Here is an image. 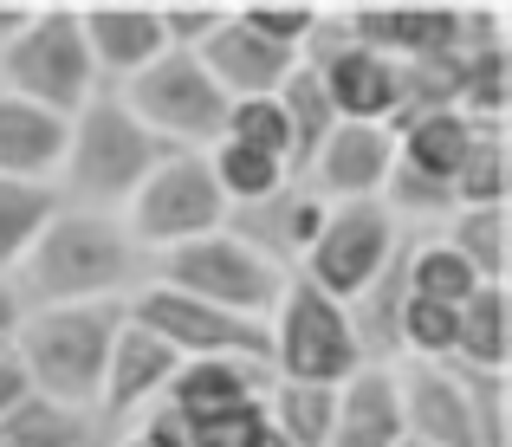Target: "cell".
I'll return each mask as SVG.
<instances>
[{
  "instance_id": "cell-1",
  "label": "cell",
  "mask_w": 512,
  "mask_h": 447,
  "mask_svg": "<svg viewBox=\"0 0 512 447\" xmlns=\"http://www.w3.org/2000/svg\"><path fill=\"white\" fill-rule=\"evenodd\" d=\"M13 292L33 305H124L150 279V253L130 240L124 214L98 208H65L39 227L26 260L13 266Z\"/></svg>"
},
{
  "instance_id": "cell-2",
  "label": "cell",
  "mask_w": 512,
  "mask_h": 447,
  "mask_svg": "<svg viewBox=\"0 0 512 447\" xmlns=\"http://www.w3.org/2000/svg\"><path fill=\"white\" fill-rule=\"evenodd\" d=\"M117 324H124V305H33L7 337V350L33 396L98 422L104 357H111Z\"/></svg>"
},
{
  "instance_id": "cell-3",
  "label": "cell",
  "mask_w": 512,
  "mask_h": 447,
  "mask_svg": "<svg viewBox=\"0 0 512 447\" xmlns=\"http://www.w3.org/2000/svg\"><path fill=\"white\" fill-rule=\"evenodd\" d=\"M169 149L124 111L111 85L85 104L78 117H65V156H59V188L65 208H98V214H124V201L143 188V175L163 162Z\"/></svg>"
},
{
  "instance_id": "cell-4",
  "label": "cell",
  "mask_w": 512,
  "mask_h": 447,
  "mask_svg": "<svg viewBox=\"0 0 512 447\" xmlns=\"http://www.w3.org/2000/svg\"><path fill=\"white\" fill-rule=\"evenodd\" d=\"M0 91L20 104H39L52 117H78L98 98V72H91V52L78 39V7H46L33 0L26 26L0 46Z\"/></svg>"
},
{
  "instance_id": "cell-5",
  "label": "cell",
  "mask_w": 512,
  "mask_h": 447,
  "mask_svg": "<svg viewBox=\"0 0 512 447\" xmlns=\"http://www.w3.org/2000/svg\"><path fill=\"white\" fill-rule=\"evenodd\" d=\"M363 363L370 357H363V344H357L350 311L292 273L286 292H279V305L266 311V370H273V383L344 389Z\"/></svg>"
},
{
  "instance_id": "cell-6",
  "label": "cell",
  "mask_w": 512,
  "mask_h": 447,
  "mask_svg": "<svg viewBox=\"0 0 512 447\" xmlns=\"http://www.w3.org/2000/svg\"><path fill=\"white\" fill-rule=\"evenodd\" d=\"M150 279L169 292H188L201 298V305H221L234 311V318H260L279 305V292H286V273H279L273 260H260V253L247 247L240 234H201L188 240V247H169L150 260Z\"/></svg>"
},
{
  "instance_id": "cell-7",
  "label": "cell",
  "mask_w": 512,
  "mask_h": 447,
  "mask_svg": "<svg viewBox=\"0 0 512 447\" xmlns=\"http://www.w3.org/2000/svg\"><path fill=\"white\" fill-rule=\"evenodd\" d=\"M111 91L163 149H214L227 130V98L201 72L195 52H163V59H150L137 78H124Z\"/></svg>"
},
{
  "instance_id": "cell-8",
  "label": "cell",
  "mask_w": 512,
  "mask_h": 447,
  "mask_svg": "<svg viewBox=\"0 0 512 447\" xmlns=\"http://www.w3.org/2000/svg\"><path fill=\"white\" fill-rule=\"evenodd\" d=\"M402 240L409 234L396 227V214H389L383 201L325 208V221H318L312 247H305V260H299V279L318 286L325 298H338V305H357V298L402 260Z\"/></svg>"
},
{
  "instance_id": "cell-9",
  "label": "cell",
  "mask_w": 512,
  "mask_h": 447,
  "mask_svg": "<svg viewBox=\"0 0 512 447\" xmlns=\"http://www.w3.org/2000/svg\"><path fill=\"white\" fill-rule=\"evenodd\" d=\"M124 227L150 260L169 253V247H188V240H201V234H221L227 201L208 175V156H201V149H169V156L143 175L137 195L124 201Z\"/></svg>"
},
{
  "instance_id": "cell-10",
  "label": "cell",
  "mask_w": 512,
  "mask_h": 447,
  "mask_svg": "<svg viewBox=\"0 0 512 447\" xmlns=\"http://www.w3.org/2000/svg\"><path fill=\"white\" fill-rule=\"evenodd\" d=\"M124 318L143 324L156 344H169L182 363L221 357V363H260L266 370V324L260 318H234V311L201 305V298H188V292H169V286H156V279H143V286L124 298Z\"/></svg>"
},
{
  "instance_id": "cell-11",
  "label": "cell",
  "mask_w": 512,
  "mask_h": 447,
  "mask_svg": "<svg viewBox=\"0 0 512 447\" xmlns=\"http://www.w3.org/2000/svg\"><path fill=\"white\" fill-rule=\"evenodd\" d=\"M299 65H312V78L325 85L338 124H383L389 130L396 98H402V65L383 59V52H370V46H357V39L344 33L338 7H318V26H312V39H305Z\"/></svg>"
},
{
  "instance_id": "cell-12",
  "label": "cell",
  "mask_w": 512,
  "mask_h": 447,
  "mask_svg": "<svg viewBox=\"0 0 512 447\" xmlns=\"http://www.w3.org/2000/svg\"><path fill=\"white\" fill-rule=\"evenodd\" d=\"M389 169H396V137L383 124H338L299 169V188L312 201H325V208H344V201L383 195Z\"/></svg>"
},
{
  "instance_id": "cell-13",
  "label": "cell",
  "mask_w": 512,
  "mask_h": 447,
  "mask_svg": "<svg viewBox=\"0 0 512 447\" xmlns=\"http://www.w3.org/2000/svg\"><path fill=\"white\" fill-rule=\"evenodd\" d=\"M402 389V435L415 447H487L474 396L454 363H396Z\"/></svg>"
},
{
  "instance_id": "cell-14",
  "label": "cell",
  "mask_w": 512,
  "mask_h": 447,
  "mask_svg": "<svg viewBox=\"0 0 512 447\" xmlns=\"http://www.w3.org/2000/svg\"><path fill=\"white\" fill-rule=\"evenodd\" d=\"M182 370V357H175L169 344H156L143 324H117L111 337V357H104V389H98V428L104 435H117V428H130L137 415H150L156 402H163L169 376Z\"/></svg>"
},
{
  "instance_id": "cell-15",
  "label": "cell",
  "mask_w": 512,
  "mask_h": 447,
  "mask_svg": "<svg viewBox=\"0 0 512 447\" xmlns=\"http://www.w3.org/2000/svg\"><path fill=\"white\" fill-rule=\"evenodd\" d=\"M78 39L91 52L98 85H124V78H137L150 59L169 52L150 0H91V7H78Z\"/></svg>"
},
{
  "instance_id": "cell-16",
  "label": "cell",
  "mask_w": 512,
  "mask_h": 447,
  "mask_svg": "<svg viewBox=\"0 0 512 447\" xmlns=\"http://www.w3.org/2000/svg\"><path fill=\"white\" fill-rule=\"evenodd\" d=\"M195 59H201V72L221 85V98H227V104H240V98H273V91L286 85V72L299 65V52L266 46V39L253 33L247 20L227 7V20L195 46Z\"/></svg>"
},
{
  "instance_id": "cell-17",
  "label": "cell",
  "mask_w": 512,
  "mask_h": 447,
  "mask_svg": "<svg viewBox=\"0 0 512 447\" xmlns=\"http://www.w3.org/2000/svg\"><path fill=\"white\" fill-rule=\"evenodd\" d=\"M318 221H325V201H312L299 182H286L279 195H266V201H253V208H234L227 214V234H240L260 260H273L279 273H299V260H305V247H312V234H318Z\"/></svg>"
},
{
  "instance_id": "cell-18",
  "label": "cell",
  "mask_w": 512,
  "mask_h": 447,
  "mask_svg": "<svg viewBox=\"0 0 512 447\" xmlns=\"http://www.w3.org/2000/svg\"><path fill=\"white\" fill-rule=\"evenodd\" d=\"M402 435V389H396V363H363L357 376L338 389V428L331 447H396Z\"/></svg>"
},
{
  "instance_id": "cell-19",
  "label": "cell",
  "mask_w": 512,
  "mask_h": 447,
  "mask_svg": "<svg viewBox=\"0 0 512 447\" xmlns=\"http://www.w3.org/2000/svg\"><path fill=\"white\" fill-rule=\"evenodd\" d=\"M65 156V117L0 91V182H52Z\"/></svg>"
},
{
  "instance_id": "cell-20",
  "label": "cell",
  "mask_w": 512,
  "mask_h": 447,
  "mask_svg": "<svg viewBox=\"0 0 512 447\" xmlns=\"http://www.w3.org/2000/svg\"><path fill=\"white\" fill-rule=\"evenodd\" d=\"M266 383H273V376H266L260 363H221V357L182 363V370L169 376V389H163V409H175V415H182V428H188V422H201V415H221V409H240V402H260Z\"/></svg>"
},
{
  "instance_id": "cell-21",
  "label": "cell",
  "mask_w": 512,
  "mask_h": 447,
  "mask_svg": "<svg viewBox=\"0 0 512 447\" xmlns=\"http://www.w3.org/2000/svg\"><path fill=\"white\" fill-rule=\"evenodd\" d=\"M480 130H487V124H474V117H461V111H428V117L396 124L389 137H396V162L409 175L454 188V175H461V162H467V149H474Z\"/></svg>"
},
{
  "instance_id": "cell-22",
  "label": "cell",
  "mask_w": 512,
  "mask_h": 447,
  "mask_svg": "<svg viewBox=\"0 0 512 447\" xmlns=\"http://www.w3.org/2000/svg\"><path fill=\"white\" fill-rule=\"evenodd\" d=\"M402 292L461 311L467 298L480 292V279H474V266H467L441 234H409V247H402Z\"/></svg>"
},
{
  "instance_id": "cell-23",
  "label": "cell",
  "mask_w": 512,
  "mask_h": 447,
  "mask_svg": "<svg viewBox=\"0 0 512 447\" xmlns=\"http://www.w3.org/2000/svg\"><path fill=\"white\" fill-rule=\"evenodd\" d=\"M454 111L474 124H506L512 111V46L454 52Z\"/></svg>"
},
{
  "instance_id": "cell-24",
  "label": "cell",
  "mask_w": 512,
  "mask_h": 447,
  "mask_svg": "<svg viewBox=\"0 0 512 447\" xmlns=\"http://www.w3.org/2000/svg\"><path fill=\"white\" fill-rule=\"evenodd\" d=\"M441 240L474 266L480 286H506V266H512V227H506V201L500 208H454L441 221Z\"/></svg>"
},
{
  "instance_id": "cell-25",
  "label": "cell",
  "mask_w": 512,
  "mask_h": 447,
  "mask_svg": "<svg viewBox=\"0 0 512 447\" xmlns=\"http://www.w3.org/2000/svg\"><path fill=\"white\" fill-rule=\"evenodd\" d=\"M266 422L286 447H331L338 428V389L318 383H266Z\"/></svg>"
},
{
  "instance_id": "cell-26",
  "label": "cell",
  "mask_w": 512,
  "mask_h": 447,
  "mask_svg": "<svg viewBox=\"0 0 512 447\" xmlns=\"http://www.w3.org/2000/svg\"><path fill=\"white\" fill-rule=\"evenodd\" d=\"M104 428L91 415H72L46 396H26L0 415V447H98Z\"/></svg>"
},
{
  "instance_id": "cell-27",
  "label": "cell",
  "mask_w": 512,
  "mask_h": 447,
  "mask_svg": "<svg viewBox=\"0 0 512 447\" xmlns=\"http://www.w3.org/2000/svg\"><path fill=\"white\" fill-rule=\"evenodd\" d=\"M201 156H208V175H214V188H221L227 214H234V208H253V201L279 195V188L292 182L286 162L260 156V149H247V143H227V137L214 143V149H201Z\"/></svg>"
},
{
  "instance_id": "cell-28",
  "label": "cell",
  "mask_w": 512,
  "mask_h": 447,
  "mask_svg": "<svg viewBox=\"0 0 512 447\" xmlns=\"http://www.w3.org/2000/svg\"><path fill=\"white\" fill-rule=\"evenodd\" d=\"M273 104L286 111V130H292V182H299V169L312 162V149L338 130V111H331V98H325V85L312 78V65H292L286 72V85L273 91Z\"/></svg>"
},
{
  "instance_id": "cell-29",
  "label": "cell",
  "mask_w": 512,
  "mask_h": 447,
  "mask_svg": "<svg viewBox=\"0 0 512 447\" xmlns=\"http://www.w3.org/2000/svg\"><path fill=\"white\" fill-rule=\"evenodd\" d=\"M506 286H480L454 318V363L467 370H506Z\"/></svg>"
},
{
  "instance_id": "cell-30",
  "label": "cell",
  "mask_w": 512,
  "mask_h": 447,
  "mask_svg": "<svg viewBox=\"0 0 512 447\" xmlns=\"http://www.w3.org/2000/svg\"><path fill=\"white\" fill-rule=\"evenodd\" d=\"M59 214V188L52 182H0V273L26 260L39 227Z\"/></svg>"
},
{
  "instance_id": "cell-31",
  "label": "cell",
  "mask_w": 512,
  "mask_h": 447,
  "mask_svg": "<svg viewBox=\"0 0 512 447\" xmlns=\"http://www.w3.org/2000/svg\"><path fill=\"white\" fill-rule=\"evenodd\" d=\"M512 195V149H506V124H487L467 149L461 175H454V208H500Z\"/></svg>"
},
{
  "instance_id": "cell-32",
  "label": "cell",
  "mask_w": 512,
  "mask_h": 447,
  "mask_svg": "<svg viewBox=\"0 0 512 447\" xmlns=\"http://www.w3.org/2000/svg\"><path fill=\"white\" fill-rule=\"evenodd\" d=\"M227 143H247V149H260V156H273V162H286L292 169V130H286V111H279L273 98H240V104H227V130H221Z\"/></svg>"
},
{
  "instance_id": "cell-33",
  "label": "cell",
  "mask_w": 512,
  "mask_h": 447,
  "mask_svg": "<svg viewBox=\"0 0 512 447\" xmlns=\"http://www.w3.org/2000/svg\"><path fill=\"white\" fill-rule=\"evenodd\" d=\"M234 13L266 46H286V52H305V39H312V26H318V7H279V0H240Z\"/></svg>"
},
{
  "instance_id": "cell-34",
  "label": "cell",
  "mask_w": 512,
  "mask_h": 447,
  "mask_svg": "<svg viewBox=\"0 0 512 447\" xmlns=\"http://www.w3.org/2000/svg\"><path fill=\"white\" fill-rule=\"evenodd\" d=\"M156 20H163L169 52H195L201 39H208L214 26L227 20V7H201V0H163V7H156Z\"/></svg>"
},
{
  "instance_id": "cell-35",
  "label": "cell",
  "mask_w": 512,
  "mask_h": 447,
  "mask_svg": "<svg viewBox=\"0 0 512 447\" xmlns=\"http://www.w3.org/2000/svg\"><path fill=\"white\" fill-rule=\"evenodd\" d=\"M33 389H26V376H20V363H13V350H0V415L13 409V402H26Z\"/></svg>"
},
{
  "instance_id": "cell-36",
  "label": "cell",
  "mask_w": 512,
  "mask_h": 447,
  "mask_svg": "<svg viewBox=\"0 0 512 447\" xmlns=\"http://www.w3.org/2000/svg\"><path fill=\"white\" fill-rule=\"evenodd\" d=\"M20 318H26V298L13 292V279H7V273H0V344L20 331Z\"/></svg>"
},
{
  "instance_id": "cell-37",
  "label": "cell",
  "mask_w": 512,
  "mask_h": 447,
  "mask_svg": "<svg viewBox=\"0 0 512 447\" xmlns=\"http://www.w3.org/2000/svg\"><path fill=\"white\" fill-rule=\"evenodd\" d=\"M26 13H33V0H13V7H0V46H7V39L26 26Z\"/></svg>"
},
{
  "instance_id": "cell-38",
  "label": "cell",
  "mask_w": 512,
  "mask_h": 447,
  "mask_svg": "<svg viewBox=\"0 0 512 447\" xmlns=\"http://www.w3.org/2000/svg\"><path fill=\"white\" fill-rule=\"evenodd\" d=\"M396 447H415V441H396Z\"/></svg>"
},
{
  "instance_id": "cell-39",
  "label": "cell",
  "mask_w": 512,
  "mask_h": 447,
  "mask_svg": "<svg viewBox=\"0 0 512 447\" xmlns=\"http://www.w3.org/2000/svg\"><path fill=\"white\" fill-rule=\"evenodd\" d=\"M0 350H7V344H0Z\"/></svg>"
},
{
  "instance_id": "cell-40",
  "label": "cell",
  "mask_w": 512,
  "mask_h": 447,
  "mask_svg": "<svg viewBox=\"0 0 512 447\" xmlns=\"http://www.w3.org/2000/svg\"><path fill=\"white\" fill-rule=\"evenodd\" d=\"M98 447H104V441H98Z\"/></svg>"
}]
</instances>
